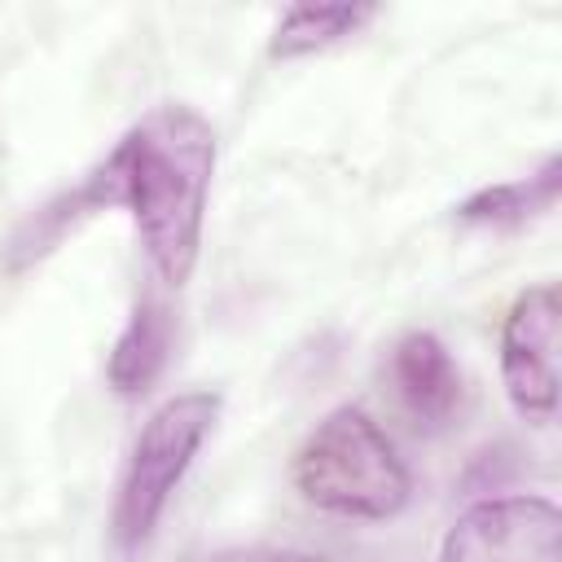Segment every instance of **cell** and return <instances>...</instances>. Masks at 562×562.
<instances>
[{
    "instance_id": "cell-8",
    "label": "cell",
    "mask_w": 562,
    "mask_h": 562,
    "mask_svg": "<svg viewBox=\"0 0 562 562\" xmlns=\"http://www.w3.org/2000/svg\"><path fill=\"white\" fill-rule=\"evenodd\" d=\"M558 180H562V162L544 158V167L536 176L487 184V189L470 193L461 206H452V215L461 224H474V228H518L558 202Z\"/></svg>"
},
{
    "instance_id": "cell-3",
    "label": "cell",
    "mask_w": 562,
    "mask_h": 562,
    "mask_svg": "<svg viewBox=\"0 0 562 562\" xmlns=\"http://www.w3.org/2000/svg\"><path fill=\"white\" fill-rule=\"evenodd\" d=\"M215 417H220V395L215 391H180L145 417L140 435L127 452L119 492H114L110 531H114L119 549H140L154 536L171 492L189 474V465H193L198 448L206 443Z\"/></svg>"
},
{
    "instance_id": "cell-10",
    "label": "cell",
    "mask_w": 562,
    "mask_h": 562,
    "mask_svg": "<svg viewBox=\"0 0 562 562\" xmlns=\"http://www.w3.org/2000/svg\"><path fill=\"white\" fill-rule=\"evenodd\" d=\"M268 562H342V558H329V553H312V549H281V553H272Z\"/></svg>"
},
{
    "instance_id": "cell-4",
    "label": "cell",
    "mask_w": 562,
    "mask_h": 562,
    "mask_svg": "<svg viewBox=\"0 0 562 562\" xmlns=\"http://www.w3.org/2000/svg\"><path fill=\"white\" fill-rule=\"evenodd\" d=\"M435 562H562V514L549 496L474 501L443 531Z\"/></svg>"
},
{
    "instance_id": "cell-5",
    "label": "cell",
    "mask_w": 562,
    "mask_h": 562,
    "mask_svg": "<svg viewBox=\"0 0 562 562\" xmlns=\"http://www.w3.org/2000/svg\"><path fill=\"white\" fill-rule=\"evenodd\" d=\"M558 329L562 294L553 281L527 285L501 325V382L518 417L553 422L558 413Z\"/></svg>"
},
{
    "instance_id": "cell-6",
    "label": "cell",
    "mask_w": 562,
    "mask_h": 562,
    "mask_svg": "<svg viewBox=\"0 0 562 562\" xmlns=\"http://www.w3.org/2000/svg\"><path fill=\"white\" fill-rule=\"evenodd\" d=\"M391 386L422 430H443L461 408V369L430 329H408L391 347Z\"/></svg>"
},
{
    "instance_id": "cell-1",
    "label": "cell",
    "mask_w": 562,
    "mask_h": 562,
    "mask_svg": "<svg viewBox=\"0 0 562 562\" xmlns=\"http://www.w3.org/2000/svg\"><path fill=\"white\" fill-rule=\"evenodd\" d=\"M215 176V132L193 105H154L132 123L114 149L61 198L26 220L9 246V263L22 268L53 250L75 220L92 211H127L149 268L167 285H184L198 263L206 193Z\"/></svg>"
},
{
    "instance_id": "cell-2",
    "label": "cell",
    "mask_w": 562,
    "mask_h": 562,
    "mask_svg": "<svg viewBox=\"0 0 562 562\" xmlns=\"http://www.w3.org/2000/svg\"><path fill=\"white\" fill-rule=\"evenodd\" d=\"M290 479L299 496L325 514L386 522L413 501V474L386 430L356 404L325 413L294 448Z\"/></svg>"
},
{
    "instance_id": "cell-9",
    "label": "cell",
    "mask_w": 562,
    "mask_h": 562,
    "mask_svg": "<svg viewBox=\"0 0 562 562\" xmlns=\"http://www.w3.org/2000/svg\"><path fill=\"white\" fill-rule=\"evenodd\" d=\"M378 9L373 4H294L281 13V22L272 26L268 40V57L272 61H294V57H312L347 35H356Z\"/></svg>"
},
{
    "instance_id": "cell-7",
    "label": "cell",
    "mask_w": 562,
    "mask_h": 562,
    "mask_svg": "<svg viewBox=\"0 0 562 562\" xmlns=\"http://www.w3.org/2000/svg\"><path fill=\"white\" fill-rule=\"evenodd\" d=\"M167 351H171V312L158 299H140L110 347V360H105L110 386L127 400L145 395L154 386V378L162 373Z\"/></svg>"
}]
</instances>
